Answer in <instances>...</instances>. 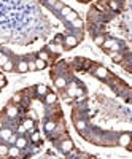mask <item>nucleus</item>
Segmentation results:
<instances>
[{
	"label": "nucleus",
	"instance_id": "nucleus-4",
	"mask_svg": "<svg viewBox=\"0 0 132 159\" xmlns=\"http://www.w3.org/2000/svg\"><path fill=\"white\" fill-rule=\"evenodd\" d=\"M96 76H97V78H107L108 72H107L105 67H97V69H96Z\"/></svg>",
	"mask_w": 132,
	"mask_h": 159
},
{
	"label": "nucleus",
	"instance_id": "nucleus-8",
	"mask_svg": "<svg viewBox=\"0 0 132 159\" xmlns=\"http://www.w3.org/2000/svg\"><path fill=\"white\" fill-rule=\"evenodd\" d=\"M8 156H13V158L19 156V148H18V147H11V148H8Z\"/></svg>",
	"mask_w": 132,
	"mask_h": 159
},
{
	"label": "nucleus",
	"instance_id": "nucleus-36",
	"mask_svg": "<svg viewBox=\"0 0 132 159\" xmlns=\"http://www.w3.org/2000/svg\"><path fill=\"white\" fill-rule=\"evenodd\" d=\"M83 2H89V0H83Z\"/></svg>",
	"mask_w": 132,
	"mask_h": 159
},
{
	"label": "nucleus",
	"instance_id": "nucleus-6",
	"mask_svg": "<svg viewBox=\"0 0 132 159\" xmlns=\"http://www.w3.org/2000/svg\"><path fill=\"white\" fill-rule=\"evenodd\" d=\"M46 92H48V87H46L45 84H38V86H37V94H38V96H45Z\"/></svg>",
	"mask_w": 132,
	"mask_h": 159
},
{
	"label": "nucleus",
	"instance_id": "nucleus-26",
	"mask_svg": "<svg viewBox=\"0 0 132 159\" xmlns=\"http://www.w3.org/2000/svg\"><path fill=\"white\" fill-rule=\"evenodd\" d=\"M54 127H56V124H54V123H48V124H46V131H49V132L54 131Z\"/></svg>",
	"mask_w": 132,
	"mask_h": 159
},
{
	"label": "nucleus",
	"instance_id": "nucleus-19",
	"mask_svg": "<svg viewBox=\"0 0 132 159\" xmlns=\"http://www.w3.org/2000/svg\"><path fill=\"white\" fill-rule=\"evenodd\" d=\"M72 24H73V27H76V29H81V27H83V21H81V19H73L72 21Z\"/></svg>",
	"mask_w": 132,
	"mask_h": 159
},
{
	"label": "nucleus",
	"instance_id": "nucleus-16",
	"mask_svg": "<svg viewBox=\"0 0 132 159\" xmlns=\"http://www.w3.org/2000/svg\"><path fill=\"white\" fill-rule=\"evenodd\" d=\"M116 45V43H115V40H105V42H104V48H113V46Z\"/></svg>",
	"mask_w": 132,
	"mask_h": 159
},
{
	"label": "nucleus",
	"instance_id": "nucleus-35",
	"mask_svg": "<svg viewBox=\"0 0 132 159\" xmlns=\"http://www.w3.org/2000/svg\"><path fill=\"white\" fill-rule=\"evenodd\" d=\"M0 129H2V121H0Z\"/></svg>",
	"mask_w": 132,
	"mask_h": 159
},
{
	"label": "nucleus",
	"instance_id": "nucleus-20",
	"mask_svg": "<svg viewBox=\"0 0 132 159\" xmlns=\"http://www.w3.org/2000/svg\"><path fill=\"white\" fill-rule=\"evenodd\" d=\"M70 11H72V8H70V6H62V8H60V15H62V16H67Z\"/></svg>",
	"mask_w": 132,
	"mask_h": 159
},
{
	"label": "nucleus",
	"instance_id": "nucleus-28",
	"mask_svg": "<svg viewBox=\"0 0 132 159\" xmlns=\"http://www.w3.org/2000/svg\"><path fill=\"white\" fill-rule=\"evenodd\" d=\"M38 138H40V134H38V132H33V134H32V140H33V142H38Z\"/></svg>",
	"mask_w": 132,
	"mask_h": 159
},
{
	"label": "nucleus",
	"instance_id": "nucleus-21",
	"mask_svg": "<svg viewBox=\"0 0 132 159\" xmlns=\"http://www.w3.org/2000/svg\"><path fill=\"white\" fill-rule=\"evenodd\" d=\"M8 154V148L5 145H0V156H6Z\"/></svg>",
	"mask_w": 132,
	"mask_h": 159
},
{
	"label": "nucleus",
	"instance_id": "nucleus-34",
	"mask_svg": "<svg viewBox=\"0 0 132 159\" xmlns=\"http://www.w3.org/2000/svg\"><path fill=\"white\" fill-rule=\"evenodd\" d=\"M2 84H3V80H2V76H0V86H2Z\"/></svg>",
	"mask_w": 132,
	"mask_h": 159
},
{
	"label": "nucleus",
	"instance_id": "nucleus-31",
	"mask_svg": "<svg viewBox=\"0 0 132 159\" xmlns=\"http://www.w3.org/2000/svg\"><path fill=\"white\" fill-rule=\"evenodd\" d=\"M54 6H56L57 10H60V8H62V6H64V5H62V3H60V2H56V3H54Z\"/></svg>",
	"mask_w": 132,
	"mask_h": 159
},
{
	"label": "nucleus",
	"instance_id": "nucleus-22",
	"mask_svg": "<svg viewBox=\"0 0 132 159\" xmlns=\"http://www.w3.org/2000/svg\"><path fill=\"white\" fill-rule=\"evenodd\" d=\"M75 89H76V86H75V84H72V86H70V89L67 91V94H69L70 97H75Z\"/></svg>",
	"mask_w": 132,
	"mask_h": 159
},
{
	"label": "nucleus",
	"instance_id": "nucleus-7",
	"mask_svg": "<svg viewBox=\"0 0 132 159\" xmlns=\"http://www.w3.org/2000/svg\"><path fill=\"white\" fill-rule=\"evenodd\" d=\"M15 142H16V147L18 148H26L27 147V140L24 137H19L18 140H15Z\"/></svg>",
	"mask_w": 132,
	"mask_h": 159
},
{
	"label": "nucleus",
	"instance_id": "nucleus-17",
	"mask_svg": "<svg viewBox=\"0 0 132 159\" xmlns=\"http://www.w3.org/2000/svg\"><path fill=\"white\" fill-rule=\"evenodd\" d=\"M104 42H105V38H104L102 35H97L96 38H94V43H96V45H99V46H102Z\"/></svg>",
	"mask_w": 132,
	"mask_h": 159
},
{
	"label": "nucleus",
	"instance_id": "nucleus-11",
	"mask_svg": "<svg viewBox=\"0 0 132 159\" xmlns=\"http://www.w3.org/2000/svg\"><path fill=\"white\" fill-rule=\"evenodd\" d=\"M54 84H56L57 87H65L67 81H65V78H62V76H59V78H56V81H54Z\"/></svg>",
	"mask_w": 132,
	"mask_h": 159
},
{
	"label": "nucleus",
	"instance_id": "nucleus-2",
	"mask_svg": "<svg viewBox=\"0 0 132 159\" xmlns=\"http://www.w3.org/2000/svg\"><path fill=\"white\" fill-rule=\"evenodd\" d=\"M64 43H65L67 48H73V46H75L76 43H78V38H76V37H73V35H69V37H65Z\"/></svg>",
	"mask_w": 132,
	"mask_h": 159
},
{
	"label": "nucleus",
	"instance_id": "nucleus-3",
	"mask_svg": "<svg viewBox=\"0 0 132 159\" xmlns=\"http://www.w3.org/2000/svg\"><path fill=\"white\" fill-rule=\"evenodd\" d=\"M60 150H62L64 153H69V151H72V150H73L72 140H64L62 143H60Z\"/></svg>",
	"mask_w": 132,
	"mask_h": 159
},
{
	"label": "nucleus",
	"instance_id": "nucleus-12",
	"mask_svg": "<svg viewBox=\"0 0 132 159\" xmlns=\"http://www.w3.org/2000/svg\"><path fill=\"white\" fill-rule=\"evenodd\" d=\"M64 18H65L67 21H70V22H72L73 19H76V18H78V13H76V11H73V10H72V11H70L67 16H64Z\"/></svg>",
	"mask_w": 132,
	"mask_h": 159
},
{
	"label": "nucleus",
	"instance_id": "nucleus-9",
	"mask_svg": "<svg viewBox=\"0 0 132 159\" xmlns=\"http://www.w3.org/2000/svg\"><path fill=\"white\" fill-rule=\"evenodd\" d=\"M35 67H37V70H43V69L46 67V62H45L43 59H40V57H38V59L35 60Z\"/></svg>",
	"mask_w": 132,
	"mask_h": 159
},
{
	"label": "nucleus",
	"instance_id": "nucleus-29",
	"mask_svg": "<svg viewBox=\"0 0 132 159\" xmlns=\"http://www.w3.org/2000/svg\"><path fill=\"white\" fill-rule=\"evenodd\" d=\"M38 56H40V59H43V60H46V59H48V54H46L45 51H42V53L38 54Z\"/></svg>",
	"mask_w": 132,
	"mask_h": 159
},
{
	"label": "nucleus",
	"instance_id": "nucleus-32",
	"mask_svg": "<svg viewBox=\"0 0 132 159\" xmlns=\"http://www.w3.org/2000/svg\"><path fill=\"white\" fill-rule=\"evenodd\" d=\"M56 42H57V43H60V42H62V37L57 35V37H56Z\"/></svg>",
	"mask_w": 132,
	"mask_h": 159
},
{
	"label": "nucleus",
	"instance_id": "nucleus-18",
	"mask_svg": "<svg viewBox=\"0 0 132 159\" xmlns=\"http://www.w3.org/2000/svg\"><path fill=\"white\" fill-rule=\"evenodd\" d=\"M6 111H8V116H10V118H15L16 115H18V110H16L15 107H10Z\"/></svg>",
	"mask_w": 132,
	"mask_h": 159
},
{
	"label": "nucleus",
	"instance_id": "nucleus-15",
	"mask_svg": "<svg viewBox=\"0 0 132 159\" xmlns=\"http://www.w3.org/2000/svg\"><path fill=\"white\" fill-rule=\"evenodd\" d=\"M3 70H5V72H11L13 70V62L11 60H6V62L3 64Z\"/></svg>",
	"mask_w": 132,
	"mask_h": 159
},
{
	"label": "nucleus",
	"instance_id": "nucleus-13",
	"mask_svg": "<svg viewBox=\"0 0 132 159\" xmlns=\"http://www.w3.org/2000/svg\"><path fill=\"white\" fill-rule=\"evenodd\" d=\"M45 96H46V103H54L56 102V94H48L46 92Z\"/></svg>",
	"mask_w": 132,
	"mask_h": 159
},
{
	"label": "nucleus",
	"instance_id": "nucleus-14",
	"mask_svg": "<svg viewBox=\"0 0 132 159\" xmlns=\"http://www.w3.org/2000/svg\"><path fill=\"white\" fill-rule=\"evenodd\" d=\"M110 57L115 60V62H119V60L123 59V56H121V54H118V53H115V51H111V53H110Z\"/></svg>",
	"mask_w": 132,
	"mask_h": 159
},
{
	"label": "nucleus",
	"instance_id": "nucleus-24",
	"mask_svg": "<svg viewBox=\"0 0 132 159\" xmlns=\"http://www.w3.org/2000/svg\"><path fill=\"white\" fill-rule=\"evenodd\" d=\"M84 127H86V124H84V121H76V129H78V131H83Z\"/></svg>",
	"mask_w": 132,
	"mask_h": 159
},
{
	"label": "nucleus",
	"instance_id": "nucleus-27",
	"mask_svg": "<svg viewBox=\"0 0 132 159\" xmlns=\"http://www.w3.org/2000/svg\"><path fill=\"white\" fill-rule=\"evenodd\" d=\"M13 102H21V94H15L13 96Z\"/></svg>",
	"mask_w": 132,
	"mask_h": 159
},
{
	"label": "nucleus",
	"instance_id": "nucleus-30",
	"mask_svg": "<svg viewBox=\"0 0 132 159\" xmlns=\"http://www.w3.org/2000/svg\"><path fill=\"white\" fill-rule=\"evenodd\" d=\"M110 6H111L113 10H118V3H116V2H113V0L110 2Z\"/></svg>",
	"mask_w": 132,
	"mask_h": 159
},
{
	"label": "nucleus",
	"instance_id": "nucleus-23",
	"mask_svg": "<svg viewBox=\"0 0 132 159\" xmlns=\"http://www.w3.org/2000/svg\"><path fill=\"white\" fill-rule=\"evenodd\" d=\"M24 127H26V129H29V131H30V129L33 127V121H32V119H27L26 123H24Z\"/></svg>",
	"mask_w": 132,
	"mask_h": 159
},
{
	"label": "nucleus",
	"instance_id": "nucleus-5",
	"mask_svg": "<svg viewBox=\"0 0 132 159\" xmlns=\"http://www.w3.org/2000/svg\"><path fill=\"white\" fill-rule=\"evenodd\" d=\"M27 70H29V69H27V62H26V60L18 62V72H19V73H26Z\"/></svg>",
	"mask_w": 132,
	"mask_h": 159
},
{
	"label": "nucleus",
	"instance_id": "nucleus-10",
	"mask_svg": "<svg viewBox=\"0 0 132 159\" xmlns=\"http://www.w3.org/2000/svg\"><path fill=\"white\" fill-rule=\"evenodd\" d=\"M0 137L5 138V140H8V138L11 137V131L10 129H0Z\"/></svg>",
	"mask_w": 132,
	"mask_h": 159
},
{
	"label": "nucleus",
	"instance_id": "nucleus-25",
	"mask_svg": "<svg viewBox=\"0 0 132 159\" xmlns=\"http://www.w3.org/2000/svg\"><path fill=\"white\" fill-rule=\"evenodd\" d=\"M27 69H29L30 72H33V70H37V67H35V62H27Z\"/></svg>",
	"mask_w": 132,
	"mask_h": 159
},
{
	"label": "nucleus",
	"instance_id": "nucleus-33",
	"mask_svg": "<svg viewBox=\"0 0 132 159\" xmlns=\"http://www.w3.org/2000/svg\"><path fill=\"white\" fill-rule=\"evenodd\" d=\"M29 116L33 119V118H35V113H33V111H29Z\"/></svg>",
	"mask_w": 132,
	"mask_h": 159
},
{
	"label": "nucleus",
	"instance_id": "nucleus-1",
	"mask_svg": "<svg viewBox=\"0 0 132 159\" xmlns=\"http://www.w3.org/2000/svg\"><path fill=\"white\" fill-rule=\"evenodd\" d=\"M129 143H131V134H123V135H119V145H121V147L131 148Z\"/></svg>",
	"mask_w": 132,
	"mask_h": 159
}]
</instances>
